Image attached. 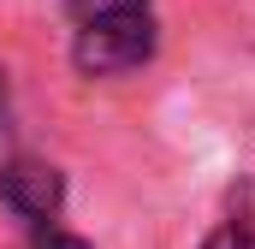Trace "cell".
<instances>
[{
  "instance_id": "6da1fadb",
  "label": "cell",
  "mask_w": 255,
  "mask_h": 249,
  "mask_svg": "<svg viewBox=\"0 0 255 249\" xmlns=\"http://www.w3.org/2000/svg\"><path fill=\"white\" fill-rule=\"evenodd\" d=\"M154 12L148 6H130V12H107V18H89L77 24V42H71V60L83 77H119L136 65L154 60Z\"/></svg>"
},
{
  "instance_id": "7a4b0ae2",
  "label": "cell",
  "mask_w": 255,
  "mask_h": 249,
  "mask_svg": "<svg viewBox=\"0 0 255 249\" xmlns=\"http://www.w3.org/2000/svg\"><path fill=\"white\" fill-rule=\"evenodd\" d=\"M0 202H6L12 214L36 220V226H48V220L60 214V202H65V178L48 160H12V166L0 172Z\"/></svg>"
},
{
  "instance_id": "3957f363",
  "label": "cell",
  "mask_w": 255,
  "mask_h": 249,
  "mask_svg": "<svg viewBox=\"0 0 255 249\" xmlns=\"http://www.w3.org/2000/svg\"><path fill=\"white\" fill-rule=\"evenodd\" d=\"M202 249H255V220H232V226H220Z\"/></svg>"
},
{
  "instance_id": "277c9868",
  "label": "cell",
  "mask_w": 255,
  "mask_h": 249,
  "mask_svg": "<svg viewBox=\"0 0 255 249\" xmlns=\"http://www.w3.org/2000/svg\"><path fill=\"white\" fill-rule=\"evenodd\" d=\"M130 6H148V0H71V18L89 24V18H107V12H130Z\"/></svg>"
},
{
  "instance_id": "5b68a950",
  "label": "cell",
  "mask_w": 255,
  "mask_h": 249,
  "mask_svg": "<svg viewBox=\"0 0 255 249\" xmlns=\"http://www.w3.org/2000/svg\"><path fill=\"white\" fill-rule=\"evenodd\" d=\"M30 249H89V244H83V238H71V232H60V226L48 220V226L36 232V244H30Z\"/></svg>"
},
{
  "instance_id": "8992f818",
  "label": "cell",
  "mask_w": 255,
  "mask_h": 249,
  "mask_svg": "<svg viewBox=\"0 0 255 249\" xmlns=\"http://www.w3.org/2000/svg\"><path fill=\"white\" fill-rule=\"evenodd\" d=\"M6 95H12V83H6V71H0V113H6Z\"/></svg>"
}]
</instances>
